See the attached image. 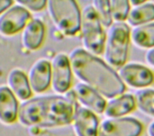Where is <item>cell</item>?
I'll list each match as a JSON object with an SVG mask.
<instances>
[{"label": "cell", "instance_id": "obj_1", "mask_svg": "<svg viewBox=\"0 0 154 136\" xmlns=\"http://www.w3.org/2000/svg\"><path fill=\"white\" fill-rule=\"evenodd\" d=\"M69 60L73 73L97 94L113 98L125 92V86L118 74L103 60L84 49L73 50Z\"/></svg>", "mask_w": 154, "mask_h": 136}, {"label": "cell", "instance_id": "obj_2", "mask_svg": "<svg viewBox=\"0 0 154 136\" xmlns=\"http://www.w3.org/2000/svg\"><path fill=\"white\" fill-rule=\"evenodd\" d=\"M75 109L65 97H40L23 103L18 109V117L24 125L52 127L69 124Z\"/></svg>", "mask_w": 154, "mask_h": 136}, {"label": "cell", "instance_id": "obj_3", "mask_svg": "<svg viewBox=\"0 0 154 136\" xmlns=\"http://www.w3.org/2000/svg\"><path fill=\"white\" fill-rule=\"evenodd\" d=\"M130 29L125 23H116L108 29L105 41V59L116 69L125 65L129 51Z\"/></svg>", "mask_w": 154, "mask_h": 136}, {"label": "cell", "instance_id": "obj_4", "mask_svg": "<svg viewBox=\"0 0 154 136\" xmlns=\"http://www.w3.org/2000/svg\"><path fill=\"white\" fill-rule=\"evenodd\" d=\"M48 10L57 29L65 35H74L80 30V10L72 0H50Z\"/></svg>", "mask_w": 154, "mask_h": 136}, {"label": "cell", "instance_id": "obj_5", "mask_svg": "<svg viewBox=\"0 0 154 136\" xmlns=\"http://www.w3.org/2000/svg\"><path fill=\"white\" fill-rule=\"evenodd\" d=\"M80 30L85 48L90 54L104 51L106 34L92 5H86L80 13Z\"/></svg>", "mask_w": 154, "mask_h": 136}, {"label": "cell", "instance_id": "obj_6", "mask_svg": "<svg viewBox=\"0 0 154 136\" xmlns=\"http://www.w3.org/2000/svg\"><path fill=\"white\" fill-rule=\"evenodd\" d=\"M143 126L136 119L131 117H111L105 119L99 125L98 136H139Z\"/></svg>", "mask_w": 154, "mask_h": 136}, {"label": "cell", "instance_id": "obj_7", "mask_svg": "<svg viewBox=\"0 0 154 136\" xmlns=\"http://www.w3.org/2000/svg\"><path fill=\"white\" fill-rule=\"evenodd\" d=\"M51 63V82L57 93H65L71 85L72 74L67 55L59 53L54 56Z\"/></svg>", "mask_w": 154, "mask_h": 136}, {"label": "cell", "instance_id": "obj_8", "mask_svg": "<svg viewBox=\"0 0 154 136\" xmlns=\"http://www.w3.org/2000/svg\"><path fill=\"white\" fill-rule=\"evenodd\" d=\"M31 14L21 5H14L0 15V33L12 35L24 28L30 21Z\"/></svg>", "mask_w": 154, "mask_h": 136}, {"label": "cell", "instance_id": "obj_9", "mask_svg": "<svg viewBox=\"0 0 154 136\" xmlns=\"http://www.w3.org/2000/svg\"><path fill=\"white\" fill-rule=\"evenodd\" d=\"M119 78L123 83L133 88H144L150 86L153 82L152 71L145 66L129 63L119 69Z\"/></svg>", "mask_w": 154, "mask_h": 136}, {"label": "cell", "instance_id": "obj_10", "mask_svg": "<svg viewBox=\"0 0 154 136\" xmlns=\"http://www.w3.org/2000/svg\"><path fill=\"white\" fill-rule=\"evenodd\" d=\"M77 136H97L98 119L95 114L85 107H76L73 119Z\"/></svg>", "mask_w": 154, "mask_h": 136}, {"label": "cell", "instance_id": "obj_11", "mask_svg": "<svg viewBox=\"0 0 154 136\" xmlns=\"http://www.w3.org/2000/svg\"><path fill=\"white\" fill-rule=\"evenodd\" d=\"M29 85L35 93L45 91L51 84V63L46 60H37L29 71Z\"/></svg>", "mask_w": 154, "mask_h": 136}, {"label": "cell", "instance_id": "obj_12", "mask_svg": "<svg viewBox=\"0 0 154 136\" xmlns=\"http://www.w3.org/2000/svg\"><path fill=\"white\" fill-rule=\"evenodd\" d=\"M74 95L78 101L87 107L89 111L97 114L104 112L106 102L96 91L88 88L83 83H79L74 88Z\"/></svg>", "mask_w": 154, "mask_h": 136}, {"label": "cell", "instance_id": "obj_13", "mask_svg": "<svg viewBox=\"0 0 154 136\" xmlns=\"http://www.w3.org/2000/svg\"><path fill=\"white\" fill-rule=\"evenodd\" d=\"M45 36V26L37 18L30 20L24 26L22 42L23 45L29 51L37 50L42 43Z\"/></svg>", "mask_w": 154, "mask_h": 136}, {"label": "cell", "instance_id": "obj_14", "mask_svg": "<svg viewBox=\"0 0 154 136\" xmlns=\"http://www.w3.org/2000/svg\"><path fill=\"white\" fill-rule=\"evenodd\" d=\"M18 102L11 90L0 86V121L5 124L14 123L18 115Z\"/></svg>", "mask_w": 154, "mask_h": 136}, {"label": "cell", "instance_id": "obj_15", "mask_svg": "<svg viewBox=\"0 0 154 136\" xmlns=\"http://www.w3.org/2000/svg\"><path fill=\"white\" fill-rule=\"evenodd\" d=\"M7 83L11 92L19 99L25 100L32 96L28 78L21 70L14 69L11 70L7 77Z\"/></svg>", "mask_w": 154, "mask_h": 136}, {"label": "cell", "instance_id": "obj_16", "mask_svg": "<svg viewBox=\"0 0 154 136\" xmlns=\"http://www.w3.org/2000/svg\"><path fill=\"white\" fill-rule=\"evenodd\" d=\"M134 97L130 94L121 95L110 100L105 107V114L108 117H119L132 112L135 108Z\"/></svg>", "mask_w": 154, "mask_h": 136}, {"label": "cell", "instance_id": "obj_17", "mask_svg": "<svg viewBox=\"0 0 154 136\" xmlns=\"http://www.w3.org/2000/svg\"><path fill=\"white\" fill-rule=\"evenodd\" d=\"M135 45L141 48L152 49L154 45V23L142 24L136 26L130 34Z\"/></svg>", "mask_w": 154, "mask_h": 136}, {"label": "cell", "instance_id": "obj_18", "mask_svg": "<svg viewBox=\"0 0 154 136\" xmlns=\"http://www.w3.org/2000/svg\"><path fill=\"white\" fill-rule=\"evenodd\" d=\"M154 18V5L152 3H146L132 9L127 16L128 23L133 26H139L142 24L152 22Z\"/></svg>", "mask_w": 154, "mask_h": 136}, {"label": "cell", "instance_id": "obj_19", "mask_svg": "<svg viewBox=\"0 0 154 136\" xmlns=\"http://www.w3.org/2000/svg\"><path fill=\"white\" fill-rule=\"evenodd\" d=\"M153 89H140L135 94V105H137L138 108L150 116H153Z\"/></svg>", "mask_w": 154, "mask_h": 136}, {"label": "cell", "instance_id": "obj_20", "mask_svg": "<svg viewBox=\"0 0 154 136\" xmlns=\"http://www.w3.org/2000/svg\"><path fill=\"white\" fill-rule=\"evenodd\" d=\"M109 8L112 20L116 21V23H122L128 16L130 4L126 0H112L109 1Z\"/></svg>", "mask_w": 154, "mask_h": 136}, {"label": "cell", "instance_id": "obj_21", "mask_svg": "<svg viewBox=\"0 0 154 136\" xmlns=\"http://www.w3.org/2000/svg\"><path fill=\"white\" fill-rule=\"evenodd\" d=\"M92 7L94 8L101 25L105 27L111 26L113 20L109 8V1L95 0L93 1Z\"/></svg>", "mask_w": 154, "mask_h": 136}, {"label": "cell", "instance_id": "obj_22", "mask_svg": "<svg viewBox=\"0 0 154 136\" xmlns=\"http://www.w3.org/2000/svg\"><path fill=\"white\" fill-rule=\"evenodd\" d=\"M18 4L21 5L26 10L29 9L31 11H41L45 8L47 2L44 0H32V1H17Z\"/></svg>", "mask_w": 154, "mask_h": 136}, {"label": "cell", "instance_id": "obj_23", "mask_svg": "<svg viewBox=\"0 0 154 136\" xmlns=\"http://www.w3.org/2000/svg\"><path fill=\"white\" fill-rule=\"evenodd\" d=\"M12 4L13 1L11 0H0V14H3L8 8H10Z\"/></svg>", "mask_w": 154, "mask_h": 136}, {"label": "cell", "instance_id": "obj_24", "mask_svg": "<svg viewBox=\"0 0 154 136\" xmlns=\"http://www.w3.org/2000/svg\"><path fill=\"white\" fill-rule=\"evenodd\" d=\"M153 49H150L146 53V60L151 66H153Z\"/></svg>", "mask_w": 154, "mask_h": 136}, {"label": "cell", "instance_id": "obj_25", "mask_svg": "<svg viewBox=\"0 0 154 136\" xmlns=\"http://www.w3.org/2000/svg\"><path fill=\"white\" fill-rule=\"evenodd\" d=\"M149 136H153V123H152L150 125V127H149Z\"/></svg>", "mask_w": 154, "mask_h": 136}, {"label": "cell", "instance_id": "obj_26", "mask_svg": "<svg viewBox=\"0 0 154 136\" xmlns=\"http://www.w3.org/2000/svg\"><path fill=\"white\" fill-rule=\"evenodd\" d=\"M131 3H132L133 5H138V6H139L140 5L144 4V3H145V1H132Z\"/></svg>", "mask_w": 154, "mask_h": 136}]
</instances>
